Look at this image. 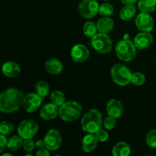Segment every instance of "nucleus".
Returning a JSON list of instances; mask_svg holds the SVG:
<instances>
[{
    "instance_id": "obj_1",
    "label": "nucleus",
    "mask_w": 156,
    "mask_h": 156,
    "mask_svg": "<svg viewBox=\"0 0 156 156\" xmlns=\"http://www.w3.org/2000/svg\"><path fill=\"white\" fill-rule=\"evenodd\" d=\"M23 101L24 95L21 90L8 88L0 95V111L6 114L15 112L23 105Z\"/></svg>"
},
{
    "instance_id": "obj_2",
    "label": "nucleus",
    "mask_w": 156,
    "mask_h": 156,
    "mask_svg": "<svg viewBox=\"0 0 156 156\" xmlns=\"http://www.w3.org/2000/svg\"><path fill=\"white\" fill-rule=\"evenodd\" d=\"M102 114L96 109H91L85 113L81 122L82 128L85 132L94 134L102 125Z\"/></svg>"
},
{
    "instance_id": "obj_3",
    "label": "nucleus",
    "mask_w": 156,
    "mask_h": 156,
    "mask_svg": "<svg viewBox=\"0 0 156 156\" xmlns=\"http://www.w3.org/2000/svg\"><path fill=\"white\" fill-rule=\"evenodd\" d=\"M82 111V106L78 102L67 101L60 106L59 114L63 121L73 122L79 118Z\"/></svg>"
},
{
    "instance_id": "obj_4",
    "label": "nucleus",
    "mask_w": 156,
    "mask_h": 156,
    "mask_svg": "<svg viewBox=\"0 0 156 156\" xmlns=\"http://www.w3.org/2000/svg\"><path fill=\"white\" fill-rule=\"evenodd\" d=\"M136 47L129 40L119 41L116 45L115 51L117 57L123 62H130L136 57Z\"/></svg>"
},
{
    "instance_id": "obj_5",
    "label": "nucleus",
    "mask_w": 156,
    "mask_h": 156,
    "mask_svg": "<svg viewBox=\"0 0 156 156\" xmlns=\"http://www.w3.org/2000/svg\"><path fill=\"white\" fill-rule=\"evenodd\" d=\"M111 77L114 82L120 86H125L131 82L132 73L130 69L122 64H115L111 71Z\"/></svg>"
},
{
    "instance_id": "obj_6",
    "label": "nucleus",
    "mask_w": 156,
    "mask_h": 156,
    "mask_svg": "<svg viewBox=\"0 0 156 156\" xmlns=\"http://www.w3.org/2000/svg\"><path fill=\"white\" fill-rule=\"evenodd\" d=\"M91 45L99 53H108L112 50L113 42L108 34L100 32L91 37Z\"/></svg>"
},
{
    "instance_id": "obj_7",
    "label": "nucleus",
    "mask_w": 156,
    "mask_h": 156,
    "mask_svg": "<svg viewBox=\"0 0 156 156\" xmlns=\"http://www.w3.org/2000/svg\"><path fill=\"white\" fill-rule=\"evenodd\" d=\"M37 132V123L32 120H23L18 127V136H20L23 140L33 138Z\"/></svg>"
},
{
    "instance_id": "obj_8",
    "label": "nucleus",
    "mask_w": 156,
    "mask_h": 156,
    "mask_svg": "<svg viewBox=\"0 0 156 156\" xmlns=\"http://www.w3.org/2000/svg\"><path fill=\"white\" fill-rule=\"evenodd\" d=\"M99 4L96 0H82L79 5V12L85 18H91L99 13Z\"/></svg>"
},
{
    "instance_id": "obj_9",
    "label": "nucleus",
    "mask_w": 156,
    "mask_h": 156,
    "mask_svg": "<svg viewBox=\"0 0 156 156\" xmlns=\"http://www.w3.org/2000/svg\"><path fill=\"white\" fill-rule=\"evenodd\" d=\"M46 148L48 150L56 151L60 147L62 144V136L59 130L51 129L47 133L44 137Z\"/></svg>"
},
{
    "instance_id": "obj_10",
    "label": "nucleus",
    "mask_w": 156,
    "mask_h": 156,
    "mask_svg": "<svg viewBox=\"0 0 156 156\" xmlns=\"http://www.w3.org/2000/svg\"><path fill=\"white\" fill-rule=\"evenodd\" d=\"M43 101L44 98L39 95L37 93H29L24 98V109L28 113L34 112L38 109V108H40Z\"/></svg>"
},
{
    "instance_id": "obj_11",
    "label": "nucleus",
    "mask_w": 156,
    "mask_h": 156,
    "mask_svg": "<svg viewBox=\"0 0 156 156\" xmlns=\"http://www.w3.org/2000/svg\"><path fill=\"white\" fill-rule=\"evenodd\" d=\"M136 25L142 32H150L154 27L153 18L149 13L142 12L136 18Z\"/></svg>"
},
{
    "instance_id": "obj_12",
    "label": "nucleus",
    "mask_w": 156,
    "mask_h": 156,
    "mask_svg": "<svg viewBox=\"0 0 156 156\" xmlns=\"http://www.w3.org/2000/svg\"><path fill=\"white\" fill-rule=\"evenodd\" d=\"M89 50L83 44H76L72 48L71 56L76 62H84L89 57Z\"/></svg>"
},
{
    "instance_id": "obj_13",
    "label": "nucleus",
    "mask_w": 156,
    "mask_h": 156,
    "mask_svg": "<svg viewBox=\"0 0 156 156\" xmlns=\"http://www.w3.org/2000/svg\"><path fill=\"white\" fill-rule=\"evenodd\" d=\"M152 42H153V37L152 34H149V32L139 33L134 39V44L136 47L140 50H145V49L149 48Z\"/></svg>"
},
{
    "instance_id": "obj_14",
    "label": "nucleus",
    "mask_w": 156,
    "mask_h": 156,
    "mask_svg": "<svg viewBox=\"0 0 156 156\" xmlns=\"http://www.w3.org/2000/svg\"><path fill=\"white\" fill-rule=\"evenodd\" d=\"M107 112L108 115L114 118H119L123 113V107L121 102L116 99H111L107 104Z\"/></svg>"
},
{
    "instance_id": "obj_15",
    "label": "nucleus",
    "mask_w": 156,
    "mask_h": 156,
    "mask_svg": "<svg viewBox=\"0 0 156 156\" xmlns=\"http://www.w3.org/2000/svg\"><path fill=\"white\" fill-rule=\"evenodd\" d=\"M59 114V108L55 104H47L41 108L40 115L44 120H52Z\"/></svg>"
},
{
    "instance_id": "obj_16",
    "label": "nucleus",
    "mask_w": 156,
    "mask_h": 156,
    "mask_svg": "<svg viewBox=\"0 0 156 156\" xmlns=\"http://www.w3.org/2000/svg\"><path fill=\"white\" fill-rule=\"evenodd\" d=\"M98 140L96 138L95 135L93 133H88L84 136L82 141V148L84 152H91L96 149Z\"/></svg>"
},
{
    "instance_id": "obj_17",
    "label": "nucleus",
    "mask_w": 156,
    "mask_h": 156,
    "mask_svg": "<svg viewBox=\"0 0 156 156\" xmlns=\"http://www.w3.org/2000/svg\"><path fill=\"white\" fill-rule=\"evenodd\" d=\"M2 73L7 77L14 78L20 74L21 68L16 62H6L2 66Z\"/></svg>"
},
{
    "instance_id": "obj_18",
    "label": "nucleus",
    "mask_w": 156,
    "mask_h": 156,
    "mask_svg": "<svg viewBox=\"0 0 156 156\" xmlns=\"http://www.w3.org/2000/svg\"><path fill=\"white\" fill-rule=\"evenodd\" d=\"M45 68L47 71L50 74L58 75L62 72L63 66L59 59L51 58L46 62Z\"/></svg>"
},
{
    "instance_id": "obj_19",
    "label": "nucleus",
    "mask_w": 156,
    "mask_h": 156,
    "mask_svg": "<svg viewBox=\"0 0 156 156\" xmlns=\"http://www.w3.org/2000/svg\"><path fill=\"white\" fill-rule=\"evenodd\" d=\"M98 30L101 33L108 34L114 28V21L109 17H103L100 18L97 22Z\"/></svg>"
},
{
    "instance_id": "obj_20",
    "label": "nucleus",
    "mask_w": 156,
    "mask_h": 156,
    "mask_svg": "<svg viewBox=\"0 0 156 156\" xmlns=\"http://www.w3.org/2000/svg\"><path fill=\"white\" fill-rule=\"evenodd\" d=\"M130 152L129 145L124 142L117 143L112 149V154L114 156H127L130 154Z\"/></svg>"
},
{
    "instance_id": "obj_21",
    "label": "nucleus",
    "mask_w": 156,
    "mask_h": 156,
    "mask_svg": "<svg viewBox=\"0 0 156 156\" xmlns=\"http://www.w3.org/2000/svg\"><path fill=\"white\" fill-rule=\"evenodd\" d=\"M138 7L141 12H153L156 10V0H139Z\"/></svg>"
},
{
    "instance_id": "obj_22",
    "label": "nucleus",
    "mask_w": 156,
    "mask_h": 156,
    "mask_svg": "<svg viewBox=\"0 0 156 156\" xmlns=\"http://www.w3.org/2000/svg\"><path fill=\"white\" fill-rule=\"evenodd\" d=\"M136 10V7L133 5H125L120 12V17L123 21H128L135 16Z\"/></svg>"
},
{
    "instance_id": "obj_23",
    "label": "nucleus",
    "mask_w": 156,
    "mask_h": 156,
    "mask_svg": "<svg viewBox=\"0 0 156 156\" xmlns=\"http://www.w3.org/2000/svg\"><path fill=\"white\" fill-rule=\"evenodd\" d=\"M23 139L20 136H14L8 140L7 147L12 152H16L21 149V146H23Z\"/></svg>"
},
{
    "instance_id": "obj_24",
    "label": "nucleus",
    "mask_w": 156,
    "mask_h": 156,
    "mask_svg": "<svg viewBox=\"0 0 156 156\" xmlns=\"http://www.w3.org/2000/svg\"><path fill=\"white\" fill-rule=\"evenodd\" d=\"M35 90L39 95L44 98L48 95L49 91H50V86L47 82L41 80L37 82L35 85Z\"/></svg>"
},
{
    "instance_id": "obj_25",
    "label": "nucleus",
    "mask_w": 156,
    "mask_h": 156,
    "mask_svg": "<svg viewBox=\"0 0 156 156\" xmlns=\"http://www.w3.org/2000/svg\"><path fill=\"white\" fill-rule=\"evenodd\" d=\"M97 24H95L92 21H87L84 24L83 32L88 37H93L97 34Z\"/></svg>"
},
{
    "instance_id": "obj_26",
    "label": "nucleus",
    "mask_w": 156,
    "mask_h": 156,
    "mask_svg": "<svg viewBox=\"0 0 156 156\" xmlns=\"http://www.w3.org/2000/svg\"><path fill=\"white\" fill-rule=\"evenodd\" d=\"M52 103L55 104L58 107L63 105L66 101V96L62 91H53L50 96Z\"/></svg>"
},
{
    "instance_id": "obj_27",
    "label": "nucleus",
    "mask_w": 156,
    "mask_h": 156,
    "mask_svg": "<svg viewBox=\"0 0 156 156\" xmlns=\"http://www.w3.org/2000/svg\"><path fill=\"white\" fill-rule=\"evenodd\" d=\"M114 13V7L109 3H103L99 7V14L103 17H110Z\"/></svg>"
},
{
    "instance_id": "obj_28",
    "label": "nucleus",
    "mask_w": 156,
    "mask_h": 156,
    "mask_svg": "<svg viewBox=\"0 0 156 156\" xmlns=\"http://www.w3.org/2000/svg\"><path fill=\"white\" fill-rule=\"evenodd\" d=\"M14 131V126L9 121H2L0 124V133L5 136L10 135Z\"/></svg>"
},
{
    "instance_id": "obj_29",
    "label": "nucleus",
    "mask_w": 156,
    "mask_h": 156,
    "mask_svg": "<svg viewBox=\"0 0 156 156\" xmlns=\"http://www.w3.org/2000/svg\"><path fill=\"white\" fill-rule=\"evenodd\" d=\"M145 81H146V77L144 75L141 73H135L132 75V78H131V82L133 85H136V86H140L144 84Z\"/></svg>"
},
{
    "instance_id": "obj_30",
    "label": "nucleus",
    "mask_w": 156,
    "mask_h": 156,
    "mask_svg": "<svg viewBox=\"0 0 156 156\" xmlns=\"http://www.w3.org/2000/svg\"><path fill=\"white\" fill-rule=\"evenodd\" d=\"M146 143L151 148H156V129H152L146 135Z\"/></svg>"
},
{
    "instance_id": "obj_31",
    "label": "nucleus",
    "mask_w": 156,
    "mask_h": 156,
    "mask_svg": "<svg viewBox=\"0 0 156 156\" xmlns=\"http://www.w3.org/2000/svg\"><path fill=\"white\" fill-rule=\"evenodd\" d=\"M96 138L98 140L99 142H105L108 140V137H109V134L107 132L106 130L103 129H99L97 132L94 133Z\"/></svg>"
},
{
    "instance_id": "obj_32",
    "label": "nucleus",
    "mask_w": 156,
    "mask_h": 156,
    "mask_svg": "<svg viewBox=\"0 0 156 156\" xmlns=\"http://www.w3.org/2000/svg\"><path fill=\"white\" fill-rule=\"evenodd\" d=\"M116 123H116V118H114V117H111V116L106 117L105 121H104L105 127L108 129H114V128L116 126Z\"/></svg>"
},
{
    "instance_id": "obj_33",
    "label": "nucleus",
    "mask_w": 156,
    "mask_h": 156,
    "mask_svg": "<svg viewBox=\"0 0 156 156\" xmlns=\"http://www.w3.org/2000/svg\"><path fill=\"white\" fill-rule=\"evenodd\" d=\"M35 147V143H34L31 139H26L23 143V148L24 151L27 152H30L34 150Z\"/></svg>"
},
{
    "instance_id": "obj_34",
    "label": "nucleus",
    "mask_w": 156,
    "mask_h": 156,
    "mask_svg": "<svg viewBox=\"0 0 156 156\" xmlns=\"http://www.w3.org/2000/svg\"><path fill=\"white\" fill-rule=\"evenodd\" d=\"M8 146V140L5 135L1 134L0 136V153H2Z\"/></svg>"
},
{
    "instance_id": "obj_35",
    "label": "nucleus",
    "mask_w": 156,
    "mask_h": 156,
    "mask_svg": "<svg viewBox=\"0 0 156 156\" xmlns=\"http://www.w3.org/2000/svg\"><path fill=\"white\" fill-rule=\"evenodd\" d=\"M35 146L38 149H43L46 147L45 142H44V140H39L35 143Z\"/></svg>"
},
{
    "instance_id": "obj_36",
    "label": "nucleus",
    "mask_w": 156,
    "mask_h": 156,
    "mask_svg": "<svg viewBox=\"0 0 156 156\" xmlns=\"http://www.w3.org/2000/svg\"><path fill=\"white\" fill-rule=\"evenodd\" d=\"M36 155H37V156H48V155H50V152H49L48 149L46 148V149H39V151H38V152L36 153Z\"/></svg>"
},
{
    "instance_id": "obj_37",
    "label": "nucleus",
    "mask_w": 156,
    "mask_h": 156,
    "mask_svg": "<svg viewBox=\"0 0 156 156\" xmlns=\"http://www.w3.org/2000/svg\"><path fill=\"white\" fill-rule=\"evenodd\" d=\"M124 5H133L137 2V0H120Z\"/></svg>"
},
{
    "instance_id": "obj_38",
    "label": "nucleus",
    "mask_w": 156,
    "mask_h": 156,
    "mask_svg": "<svg viewBox=\"0 0 156 156\" xmlns=\"http://www.w3.org/2000/svg\"><path fill=\"white\" fill-rule=\"evenodd\" d=\"M6 155H11V156H12V154L6 153V154H3V155H2V156H6Z\"/></svg>"
},
{
    "instance_id": "obj_39",
    "label": "nucleus",
    "mask_w": 156,
    "mask_h": 156,
    "mask_svg": "<svg viewBox=\"0 0 156 156\" xmlns=\"http://www.w3.org/2000/svg\"><path fill=\"white\" fill-rule=\"evenodd\" d=\"M105 1H108V0H105Z\"/></svg>"
}]
</instances>
